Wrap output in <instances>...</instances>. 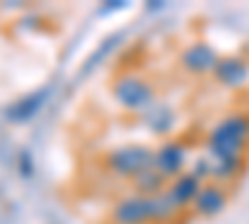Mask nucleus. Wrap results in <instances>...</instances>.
Masks as SVG:
<instances>
[{
  "label": "nucleus",
  "instance_id": "1",
  "mask_svg": "<svg viewBox=\"0 0 249 224\" xmlns=\"http://www.w3.org/2000/svg\"><path fill=\"white\" fill-rule=\"evenodd\" d=\"M247 142H249V115L234 112V115H227L210 132V137H207V150H210L212 162L242 159Z\"/></svg>",
  "mask_w": 249,
  "mask_h": 224
},
{
  "label": "nucleus",
  "instance_id": "2",
  "mask_svg": "<svg viewBox=\"0 0 249 224\" xmlns=\"http://www.w3.org/2000/svg\"><path fill=\"white\" fill-rule=\"evenodd\" d=\"M112 95L127 112H147L155 107V87L150 80H144L137 72L122 75L112 85Z\"/></svg>",
  "mask_w": 249,
  "mask_h": 224
},
{
  "label": "nucleus",
  "instance_id": "3",
  "mask_svg": "<svg viewBox=\"0 0 249 224\" xmlns=\"http://www.w3.org/2000/svg\"><path fill=\"white\" fill-rule=\"evenodd\" d=\"M105 165L120 177H137L155 165V150L147 145H124L105 157Z\"/></svg>",
  "mask_w": 249,
  "mask_h": 224
},
{
  "label": "nucleus",
  "instance_id": "4",
  "mask_svg": "<svg viewBox=\"0 0 249 224\" xmlns=\"http://www.w3.org/2000/svg\"><path fill=\"white\" fill-rule=\"evenodd\" d=\"M112 224H150L155 222V197H142V194H130L115 202L110 209Z\"/></svg>",
  "mask_w": 249,
  "mask_h": 224
},
{
  "label": "nucleus",
  "instance_id": "5",
  "mask_svg": "<svg viewBox=\"0 0 249 224\" xmlns=\"http://www.w3.org/2000/svg\"><path fill=\"white\" fill-rule=\"evenodd\" d=\"M187 165V147L179 139H167L164 145H160V150H155V170L160 174H164L167 179H175L184 172Z\"/></svg>",
  "mask_w": 249,
  "mask_h": 224
},
{
  "label": "nucleus",
  "instance_id": "6",
  "mask_svg": "<svg viewBox=\"0 0 249 224\" xmlns=\"http://www.w3.org/2000/svg\"><path fill=\"white\" fill-rule=\"evenodd\" d=\"M217 63H219V55L214 52L212 45H207V43H192V45H187L179 55V65L190 75L214 72Z\"/></svg>",
  "mask_w": 249,
  "mask_h": 224
},
{
  "label": "nucleus",
  "instance_id": "7",
  "mask_svg": "<svg viewBox=\"0 0 249 224\" xmlns=\"http://www.w3.org/2000/svg\"><path fill=\"white\" fill-rule=\"evenodd\" d=\"M202 187H204V182L197 174L182 172L179 177L170 179V185H167V190H164V194L170 197V202H172L177 209H184V207L195 205V199H197V194H199Z\"/></svg>",
  "mask_w": 249,
  "mask_h": 224
},
{
  "label": "nucleus",
  "instance_id": "8",
  "mask_svg": "<svg viewBox=\"0 0 249 224\" xmlns=\"http://www.w3.org/2000/svg\"><path fill=\"white\" fill-rule=\"evenodd\" d=\"M227 207V192L222 185H217V182H207V185L199 190L197 199H195V214L210 219V217H217L222 209Z\"/></svg>",
  "mask_w": 249,
  "mask_h": 224
},
{
  "label": "nucleus",
  "instance_id": "9",
  "mask_svg": "<svg viewBox=\"0 0 249 224\" xmlns=\"http://www.w3.org/2000/svg\"><path fill=\"white\" fill-rule=\"evenodd\" d=\"M217 77V83L224 87H237L249 77V68L242 57H219V63L212 72Z\"/></svg>",
  "mask_w": 249,
  "mask_h": 224
},
{
  "label": "nucleus",
  "instance_id": "10",
  "mask_svg": "<svg viewBox=\"0 0 249 224\" xmlns=\"http://www.w3.org/2000/svg\"><path fill=\"white\" fill-rule=\"evenodd\" d=\"M132 185H135V194H142V197H160L164 190H167V177L164 174H160L155 167H150V170H144L142 174H137L135 179H132Z\"/></svg>",
  "mask_w": 249,
  "mask_h": 224
},
{
  "label": "nucleus",
  "instance_id": "11",
  "mask_svg": "<svg viewBox=\"0 0 249 224\" xmlns=\"http://www.w3.org/2000/svg\"><path fill=\"white\" fill-rule=\"evenodd\" d=\"M43 97H45V92L43 95H33V97H28V100H23V103H18L8 115L15 120V122H23V120H28L40 105H43Z\"/></svg>",
  "mask_w": 249,
  "mask_h": 224
}]
</instances>
